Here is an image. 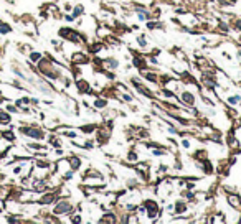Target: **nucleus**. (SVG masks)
<instances>
[{
  "label": "nucleus",
  "instance_id": "obj_1",
  "mask_svg": "<svg viewBox=\"0 0 241 224\" xmlns=\"http://www.w3.org/2000/svg\"><path fill=\"white\" fill-rule=\"evenodd\" d=\"M185 101H188V102H192V96H190V94H185Z\"/></svg>",
  "mask_w": 241,
  "mask_h": 224
}]
</instances>
